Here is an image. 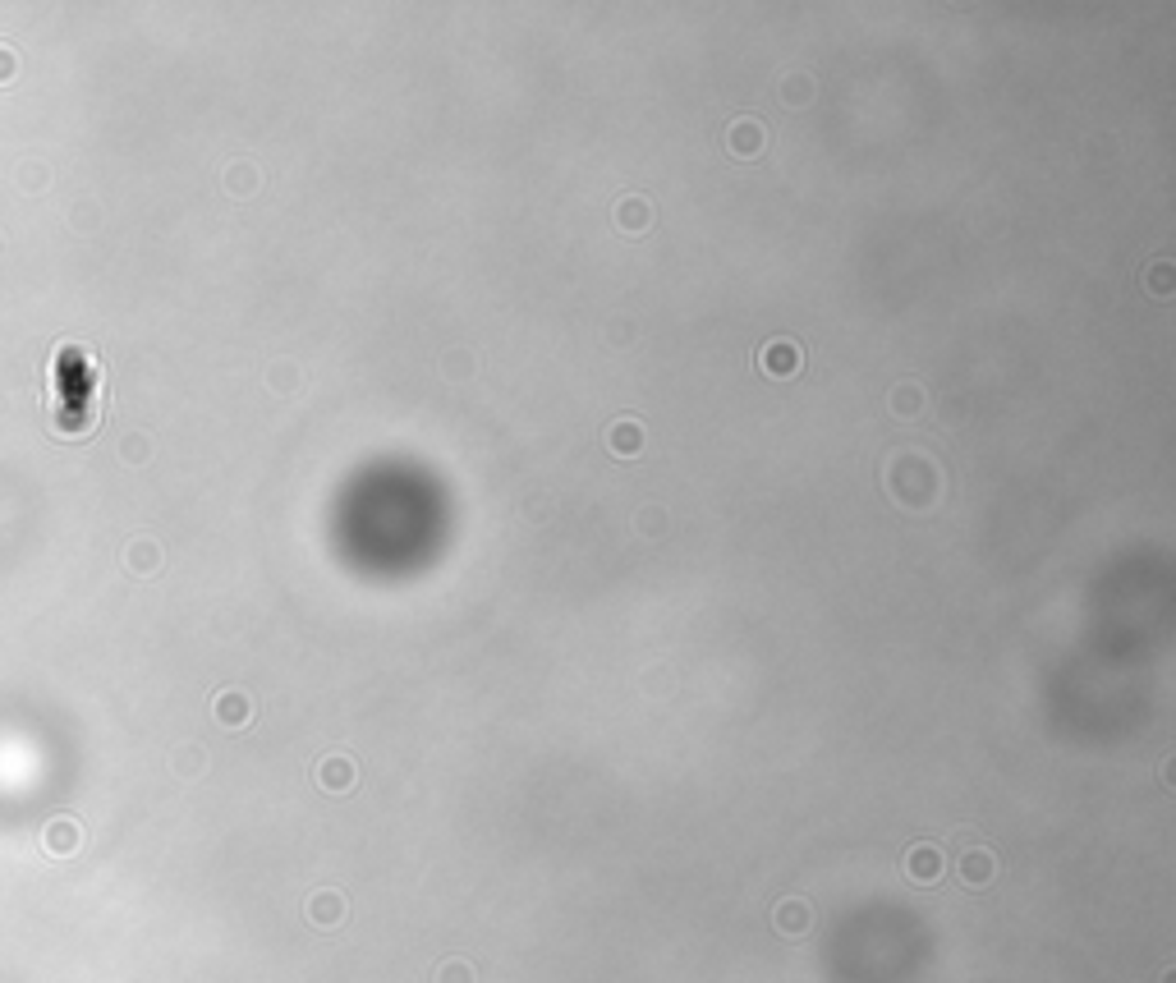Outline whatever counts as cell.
<instances>
[{
	"mask_svg": "<svg viewBox=\"0 0 1176 983\" xmlns=\"http://www.w3.org/2000/svg\"><path fill=\"white\" fill-rule=\"evenodd\" d=\"M79 846H83V827L74 823V818H51V823L42 827V850L46 855L69 859Z\"/></svg>",
	"mask_w": 1176,
	"mask_h": 983,
	"instance_id": "3957f363",
	"label": "cell"
},
{
	"mask_svg": "<svg viewBox=\"0 0 1176 983\" xmlns=\"http://www.w3.org/2000/svg\"><path fill=\"white\" fill-rule=\"evenodd\" d=\"M726 147H731L735 157H754V152H763V125L758 120H735L731 129H726Z\"/></svg>",
	"mask_w": 1176,
	"mask_h": 983,
	"instance_id": "30bf717a",
	"label": "cell"
},
{
	"mask_svg": "<svg viewBox=\"0 0 1176 983\" xmlns=\"http://www.w3.org/2000/svg\"><path fill=\"white\" fill-rule=\"evenodd\" d=\"M170 768L180 772V777H198V772L207 768V754L198 745H184V749H175V758H170Z\"/></svg>",
	"mask_w": 1176,
	"mask_h": 983,
	"instance_id": "5bb4252c",
	"label": "cell"
},
{
	"mask_svg": "<svg viewBox=\"0 0 1176 983\" xmlns=\"http://www.w3.org/2000/svg\"><path fill=\"white\" fill-rule=\"evenodd\" d=\"M432 983H478L474 965L460 961V956H451V961H441L437 970H432Z\"/></svg>",
	"mask_w": 1176,
	"mask_h": 983,
	"instance_id": "4fadbf2b",
	"label": "cell"
},
{
	"mask_svg": "<svg viewBox=\"0 0 1176 983\" xmlns=\"http://www.w3.org/2000/svg\"><path fill=\"white\" fill-rule=\"evenodd\" d=\"M607 446H611V455H639V451H644V428H639L634 419L611 423Z\"/></svg>",
	"mask_w": 1176,
	"mask_h": 983,
	"instance_id": "8fae6325",
	"label": "cell"
},
{
	"mask_svg": "<svg viewBox=\"0 0 1176 983\" xmlns=\"http://www.w3.org/2000/svg\"><path fill=\"white\" fill-rule=\"evenodd\" d=\"M212 712H216V722H221V726H230V731H239V726H249V717H253V703H249V694L226 690V694H216Z\"/></svg>",
	"mask_w": 1176,
	"mask_h": 983,
	"instance_id": "ba28073f",
	"label": "cell"
},
{
	"mask_svg": "<svg viewBox=\"0 0 1176 983\" xmlns=\"http://www.w3.org/2000/svg\"><path fill=\"white\" fill-rule=\"evenodd\" d=\"M648 221H653V212H648L644 198H621L616 203V226L621 230H644Z\"/></svg>",
	"mask_w": 1176,
	"mask_h": 983,
	"instance_id": "7c38bea8",
	"label": "cell"
},
{
	"mask_svg": "<svg viewBox=\"0 0 1176 983\" xmlns=\"http://www.w3.org/2000/svg\"><path fill=\"white\" fill-rule=\"evenodd\" d=\"M905 873H910V882H919V887H933V882L942 878V850L933 846V841L910 846L905 850Z\"/></svg>",
	"mask_w": 1176,
	"mask_h": 983,
	"instance_id": "7a4b0ae2",
	"label": "cell"
},
{
	"mask_svg": "<svg viewBox=\"0 0 1176 983\" xmlns=\"http://www.w3.org/2000/svg\"><path fill=\"white\" fill-rule=\"evenodd\" d=\"M125 565H129V575L152 579L157 575V565H161V547L152 543V538H134V543L125 547Z\"/></svg>",
	"mask_w": 1176,
	"mask_h": 983,
	"instance_id": "9c48e42d",
	"label": "cell"
},
{
	"mask_svg": "<svg viewBox=\"0 0 1176 983\" xmlns=\"http://www.w3.org/2000/svg\"><path fill=\"white\" fill-rule=\"evenodd\" d=\"M800 345L795 340H768L763 345V354H758V368L768 377H791V373H800Z\"/></svg>",
	"mask_w": 1176,
	"mask_h": 983,
	"instance_id": "277c9868",
	"label": "cell"
},
{
	"mask_svg": "<svg viewBox=\"0 0 1176 983\" xmlns=\"http://www.w3.org/2000/svg\"><path fill=\"white\" fill-rule=\"evenodd\" d=\"M317 786H322V791H331V795H345L354 786V763L345 754L322 758V763H317Z\"/></svg>",
	"mask_w": 1176,
	"mask_h": 983,
	"instance_id": "52a82bcc",
	"label": "cell"
},
{
	"mask_svg": "<svg viewBox=\"0 0 1176 983\" xmlns=\"http://www.w3.org/2000/svg\"><path fill=\"white\" fill-rule=\"evenodd\" d=\"M956 873H961L965 887L984 892L988 882L997 878V855L988 846H970V850H961V859H956Z\"/></svg>",
	"mask_w": 1176,
	"mask_h": 983,
	"instance_id": "6da1fadb",
	"label": "cell"
},
{
	"mask_svg": "<svg viewBox=\"0 0 1176 983\" xmlns=\"http://www.w3.org/2000/svg\"><path fill=\"white\" fill-rule=\"evenodd\" d=\"M772 924H777L781 938H804V933L814 928V910H809V901L791 896V901H781L777 910H772Z\"/></svg>",
	"mask_w": 1176,
	"mask_h": 983,
	"instance_id": "5b68a950",
	"label": "cell"
},
{
	"mask_svg": "<svg viewBox=\"0 0 1176 983\" xmlns=\"http://www.w3.org/2000/svg\"><path fill=\"white\" fill-rule=\"evenodd\" d=\"M308 924L313 928H340L345 924V896L340 892H331V887H322V892H313L308 896Z\"/></svg>",
	"mask_w": 1176,
	"mask_h": 983,
	"instance_id": "8992f818",
	"label": "cell"
},
{
	"mask_svg": "<svg viewBox=\"0 0 1176 983\" xmlns=\"http://www.w3.org/2000/svg\"><path fill=\"white\" fill-rule=\"evenodd\" d=\"M924 409V391L919 386H896L892 396V414H901V419H910V414H919Z\"/></svg>",
	"mask_w": 1176,
	"mask_h": 983,
	"instance_id": "9a60e30c",
	"label": "cell"
},
{
	"mask_svg": "<svg viewBox=\"0 0 1176 983\" xmlns=\"http://www.w3.org/2000/svg\"><path fill=\"white\" fill-rule=\"evenodd\" d=\"M14 69H19L14 51H10V46H0V83H10V79H14Z\"/></svg>",
	"mask_w": 1176,
	"mask_h": 983,
	"instance_id": "2e32d148",
	"label": "cell"
}]
</instances>
